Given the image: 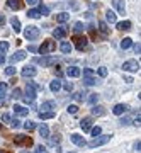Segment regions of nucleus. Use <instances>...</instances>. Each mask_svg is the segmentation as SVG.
Segmentation results:
<instances>
[{
    "label": "nucleus",
    "instance_id": "1",
    "mask_svg": "<svg viewBox=\"0 0 141 153\" xmlns=\"http://www.w3.org/2000/svg\"><path fill=\"white\" fill-rule=\"evenodd\" d=\"M111 138H112V134H99V136H95L92 141L88 143V146H90V148L102 146V145H105V143L111 141Z\"/></svg>",
    "mask_w": 141,
    "mask_h": 153
},
{
    "label": "nucleus",
    "instance_id": "2",
    "mask_svg": "<svg viewBox=\"0 0 141 153\" xmlns=\"http://www.w3.org/2000/svg\"><path fill=\"white\" fill-rule=\"evenodd\" d=\"M54 48H56L54 41H51V39H46V41H43V44L38 48V51H39L43 56H46V55H49V53H53Z\"/></svg>",
    "mask_w": 141,
    "mask_h": 153
},
{
    "label": "nucleus",
    "instance_id": "3",
    "mask_svg": "<svg viewBox=\"0 0 141 153\" xmlns=\"http://www.w3.org/2000/svg\"><path fill=\"white\" fill-rule=\"evenodd\" d=\"M39 27L38 26H27L26 29H24V38L29 39V41H33V39H38L39 38Z\"/></svg>",
    "mask_w": 141,
    "mask_h": 153
},
{
    "label": "nucleus",
    "instance_id": "4",
    "mask_svg": "<svg viewBox=\"0 0 141 153\" xmlns=\"http://www.w3.org/2000/svg\"><path fill=\"white\" fill-rule=\"evenodd\" d=\"M122 70L124 71H129V73H134V71L140 70V61L136 60H128L122 63Z\"/></svg>",
    "mask_w": 141,
    "mask_h": 153
},
{
    "label": "nucleus",
    "instance_id": "5",
    "mask_svg": "<svg viewBox=\"0 0 141 153\" xmlns=\"http://www.w3.org/2000/svg\"><path fill=\"white\" fill-rule=\"evenodd\" d=\"M22 97H24V100H26L27 104H33L34 100H36V90H34V88L27 83L26 92H24V95H22Z\"/></svg>",
    "mask_w": 141,
    "mask_h": 153
},
{
    "label": "nucleus",
    "instance_id": "6",
    "mask_svg": "<svg viewBox=\"0 0 141 153\" xmlns=\"http://www.w3.org/2000/svg\"><path fill=\"white\" fill-rule=\"evenodd\" d=\"M73 41H75V48L80 49V51L85 49V46H87V38H85V36H75Z\"/></svg>",
    "mask_w": 141,
    "mask_h": 153
},
{
    "label": "nucleus",
    "instance_id": "7",
    "mask_svg": "<svg viewBox=\"0 0 141 153\" xmlns=\"http://www.w3.org/2000/svg\"><path fill=\"white\" fill-rule=\"evenodd\" d=\"M34 61H38V63H41V65H44V66H51V65H54V63L58 61V58L46 55L44 58H39V60H34Z\"/></svg>",
    "mask_w": 141,
    "mask_h": 153
},
{
    "label": "nucleus",
    "instance_id": "8",
    "mask_svg": "<svg viewBox=\"0 0 141 153\" xmlns=\"http://www.w3.org/2000/svg\"><path fill=\"white\" fill-rule=\"evenodd\" d=\"M22 76H24V78H31V76H36V73H38V70H36V68H34V66H24V68H22Z\"/></svg>",
    "mask_w": 141,
    "mask_h": 153
},
{
    "label": "nucleus",
    "instance_id": "9",
    "mask_svg": "<svg viewBox=\"0 0 141 153\" xmlns=\"http://www.w3.org/2000/svg\"><path fill=\"white\" fill-rule=\"evenodd\" d=\"M112 112H114L116 116H122L124 112H128V105L126 104H116L114 107H112Z\"/></svg>",
    "mask_w": 141,
    "mask_h": 153
},
{
    "label": "nucleus",
    "instance_id": "10",
    "mask_svg": "<svg viewBox=\"0 0 141 153\" xmlns=\"http://www.w3.org/2000/svg\"><path fill=\"white\" fill-rule=\"evenodd\" d=\"M70 140L75 145H78V146H85V140H83V136H80V134H76V133H73V134H70Z\"/></svg>",
    "mask_w": 141,
    "mask_h": 153
},
{
    "label": "nucleus",
    "instance_id": "11",
    "mask_svg": "<svg viewBox=\"0 0 141 153\" xmlns=\"http://www.w3.org/2000/svg\"><path fill=\"white\" fill-rule=\"evenodd\" d=\"M80 128L83 131H90V128H92V117H83L80 121Z\"/></svg>",
    "mask_w": 141,
    "mask_h": 153
},
{
    "label": "nucleus",
    "instance_id": "12",
    "mask_svg": "<svg viewBox=\"0 0 141 153\" xmlns=\"http://www.w3.org/2000/svg\"><path fill=\"white\" fill-rule=\"evenodd\" d=\"M66 75L71 76V78H76V76L82 75V70L78 68V66H70V68L66 70Z\"/></svg>",
    "mask_w": 141,
    "mask_h": 153
},
{
    "label": "nucleus",
    "instance_id": "13",
    "mask_svg": "<svg viewBox=\"0 0 141 153\" xmlns=\"http://www.w3.org/2000/svg\"><path fill=\"white\" fill-rule=\"evenodd\" d=\"M39 109H43V111H54V109H56V102H54V100H46V102L41 104Z\"/></svg>",
    "mask_w": 141,
    "mask_h": 153
},
{
    "label": "nucleus",
    "instance_id": "14",
    "mask_svg": "<svg viewBox=\"0 0 141 153\" xmlns=\"http://www.w3.org/2000/svg\"><path fill=\"white\" fill-rule=\"evenodd\" d=\"M112 4H114V7L117 9V12H119V14H124V12H126L124 0H112Z\"/></svg>",
    "mask_w": 141,
    "mask_h": 153
},
{
    "label": "nucleus",
    "instance_id": "15",
    "mask_svg": "<svg viewBox=\"0 0 141 153\" xmlns=\"http://www.w3.org/2000/svg\"><path fill=\"white\" fill-rule=\"evenodd\" d=\"M54 117V111H39V119H53Z\"/></svg>",
    "mask_w": 141,
    "mask_h": 153
},
{
    "label": "nucleus",
    "instance_id": "16",
    "mask_svg": "<svg viewBox=\"0 0 141 153\" xmlns=\"http://www.w3.org/2000/svg\"><path fill=\"white\" fill-rule=\"evenodd\" d=\"M61 83H63V82H61L60 78H54L53 82L49 83V88H51V92H58V90L61 88Z\"/></svg>",
    "mask_w": 141,
    "mask_h": 153
},
{
    "label": "nucleus",
    "instance_id": "17",
    "mask_svg": "<svg viewBox=\"0 0 141 153\" xmlns=\"http://www.w3.org/2000/svg\"><path fill=\"white\" fill-rule=\"evenodd\" d=\"M26 51H22V49H19V51H16V55L12 56V61L16 63V61H22V60H26Z\"/></svg>",
    "mask_w": 141,
    "mask_h": 153
},
{
    "label": "nucleus",
    "instance_id": "18",
    "mask_svg": "<svg viewBox=\"0 0 141 153\" xmlns=\"http://www.w3.org/2000/svg\"><path fill=\"white\" fill-rule=\"evenodd\" d=\"M7 5L10 7L12 10H19L22 7V2L21 0H7Z\"/></svg>",
    "mask_w": 141,
    "mask_h": 153
},
{
    "label": "nucleus",
    "instance_id": "19",
    "mask_svg": "<svg viewBox=\"0 0 141 153\" xmlns=\"http://www.w3.org/2000/svg\"><path fill=\"white\" fill-rule=\"evenodd\" d=\"M53 36H54L56 39H63V38L66 36V29H63V27H56V29L53 31Z\"/></svg>",
    "mask_w": 141,
    "mask_h": 153
},
{
    "label": "nucleus",
    "instance_id": "20",
    "mask_svg": "<svg viewBox=\"0 0 141 153\" xmlns=\"http://www.w3.org/2000/svg\"><path fill=\"white\" fill-rule=\"evenodd\" d=\"M117 24V29H121V31H129L131 29V21H122V22H116Z\"/></svg>",
    "mask_w": 141,
    "mask_h": 153
},
{
    "label": "nucleus",
    "instance_id": "21",
    "mask_svg": "<svg viewBox=\"0 0 141 153\" xmlns=\"http://www.w3.org/2000/svg\"><path fill=\"white\" fill-rule=\"evenodd\" d=\"M16 143H24V145H33V140L31 138H24V134H17V138H16Z\"/></svg>",
    "mask_w": 141,
    "mask_h": 153
},
{
    "label": "nucleus",
    "instance_id": "22",
    "mask_svg": "<svg viewBox=\"0 0 141 153\" xmlns=\"http://www.w3.org/2000/svg\"><path fill=\"white\" fill-rule=\"evenodd\" d=\"M14 112L19 114V116H27V114H29V109L22 107V105H14Z\"/></svg>",
    "mask_w": 141,
    "mask_h": 153
},
{
    "label": "nucleus",
    "instance_id": "23",
    "mask_svg": "<svg viewBox=\"0 0 141 153\" xmlns=\"http://www.w3.org/2000/svg\"><path fill=\"white\" fill-rule=\"evenodd\" d=\"M10 26H12V29H14L16 33L21 31V21H19L17 17H12V19H10Z\"/></svg>",
    "mask_w": 141,
    "mask_h": 153
},
{
    "label": "nucleus",
    "instance_id": "24",
    "mask_svg": "<svg viewBox=\"0 0 141 153\" xmlns=\"http://www.w3.org/2000/svg\"><path fill=\"white\" fill-rule=\"evenodd\" d=\"M105 19H107V22H111V24H116V22H117V17H116V14L112 10L105 12Z\"/></svg>",
    "mask_w": 141,
    "mask_h": 153
},
{
    "label": "nucleus",
    "instance_id": "25",
    "mask_svg": "<svg viewBox=\"0 0 141 153\" xmlns=\"http://www.w3.org/2000/svg\"><path fill=\"white\" fill-rule=\"evenodd\" d=\"M39 134H41L43 138H49V128L44 124V123L39 126Z\"/></svg>",
    "mask_w": 141,
    "mask_h": 153
},
{
    "label": "nucleus",
    "instance_id": "26",
    "mask_svg": "<svg viewBox=\"0 0 141 153\" xmlns=\"http://www.w3.org/2000/svg\"><path fill=\"white\" fill-rule=\"evenodd\" d=\"M70 19V14H66V12H60V14H56V21L58 22H66Z\"/></svg>",
    "mask_w": 141,
    "mask_h": 153
},
{
    "label": "nucleus",
    "instance_id": "27",
    "mask_svg": "<svg viewBox=\"0 0 141 153\" xmlns=\"http://www.w3.org/2000/svg\"><path fill=\"white\" fill-rule=\"evenodd\" d=\"M61 51H63V53H65V55H70L71 53V49H73V46H71L70 43H61Z\"/></svg>",
    "mask_w": 141,
    "mask_h": 153
},
{
    "label": "nucleus",
    "instance_id": "28",
    "mask_svg": "<svg viewBox=\"0 0 141 153\" xmlns=\"http://www.w3.org/2000/svg\"><path fill=\"white\" fill-rule=\"evenodd\" d=\"M27 17H31V19H39V17H41V12H39V9H31V10L27 12Z\"/></svg>",
    "mask_w": 141,
    "mask_h": 153
},
{
    "label": "nucleus",
    "instance_id": "29",
    "mask_svg": "<svg viewBox=\"0 0 141 153\" xmlns=\"http://www.w3.org/2000/svg\"><path fill=\"white\" fill-rule=\"evenodd\" d=\"M131 44H133V39H131V38L121 39V48H122V49H128V48L131 46Z\"/></svg>",
    "mask_w": 141,
    "mask_h": 153
},
{
    "label": "nucleus",
    "instance_id": "30",
    "mask_svg": "<svg viewBox=\"0 0 141 153\" xmlns=\"http://www.w3.org/2000/svg\"><path fill=\"white\" fill-rule=\"evenodd\" d=\"M104 112H105V111H104L102 105H94V107H92V114L94 116H102Z\"/></svg>",
    "mask_w": 141,
    "mask_h": 153
},
{
    "label": "nucleus",
    "instance_id": "31",
    "mask_svg": "<svg viewBox=\"0 0 141 153\" xmlns=\"http://www.w3.org/2000/svg\"><path fill=\"white\" fill-rule=\"evenodd\" d=\"M85 85H95L97 83V76H83Z\"/></svg>",
    "mask_w": 141,
    "mask_h": 153
},
{
    "label": "nucleus",
    "instance_id": "32",
    "mask_svg": "<svg viewBox=\"0 0 141 153\" xmlns=\"http://www.w3.org/2000/svg\"><path fill=\"white\" fill-rule=\"evenodd\" d=\"M99 31L104 34V36H107L109 34V27H107V24L105 22H99Z\"/></svg>",
    "mask_w": 141,
    "mask_h": 153
},
{
    "label": "nucleus",
    "instance_id": "33",
    "mask_svg": "<svg viewBox=\"0 0 141 153\" xmlns=\"http://www.w3.org/2000/svg\"><path fill=\"white\" fill-rule=\"evenodd\" d=\"M7 51H9V43L7 41H2L0 43V55H5Z\"/></svg>",
    "mask_w": 141,
    "mask_h": 153
},
{
    "label": "nucleus",
    "instance_id": "34",
    "mask_svg": "<svg viewBox=\"0 0 141 153\" xmlns=\"http://www.w3.org/2000/svg\"><path fill=\"white\" fill-rule=\"evenodd\" d=\"M90 133H92V136H99V134H102V129H100V126H92Z\"/></svg>",
    "mask_w": 141,
    "mask_h": 153
},
{
    "label": "nucleus",
    "instance_id": "35",
    "mask_svg": "<svg viewBox=\"0 0 141 153\" xmlns=\"http://www.w3.org/2000/svg\"><path fill=\"white\" fill-rule=\"evenodd\" d=\"M24 128H26L27 131H33L34 128H36V123H34V121H26V123H24Z\"/></svg>",
    "mask_w": 141,
    "mask_h": 153
},
{
    "label": "nucleus",
    "instance_id": "36",
    "mask_svg": "<svg viewBox=\"0 0 141 153\" xmlns=\"http://www.w3.org/2000/svg\"><path fill=\"white\" fill-rule=\"evenodd\" d=\"M61 87L65 88L66 92H71V90H73V83H71V82H65V83H61Z\"/></svg>",
    "mask_w": 141,
    "mask_h": 153
},
{
    "label": "nucleus",
    "instance_id": "37",
    "mask_svg": "<svg viewBox=\"0 0 141 153\" xmlns=\"http://www.w3.org/2000/svg\"><path fill=\"white\" fill-rule=\"evenodd\" d=\"M97 100H99V95H97V94H90V97H88V102H90L92 105H95V102H97Z\"/></svg>",
    "mask_w": 141,
    "mask_h": 153
},
{
    "label": "nucleus",
    "instance_id": "38",
    "mask_svg": "<svg viewBox=\"0 0 141 153\" xmlns=\"http://www.w3.org/2000/svg\"><path fill=\"white\" fill-rule=\"evenodd\" d=\"M12 97H14V99H21L22 97L21 88H14V90H12Z\"/></svg>",
    "mask_w": 141,
    "mask_h": 153
},
{
    "label": "nucleus",
    "instance_id": "39",
    "mask_svg": "<svg viewBox=\"0 0 141 153\" xmlns=\"http://www.w3.org/2000/svg\"><path fill=\"white\" fill-rule=\"evenodd\" d=\"M83 76H95V71L92 68H85L83 70Z\"/></svg>",
    "mask_w": 141,
    "mask_h": 153
},
{
    "label": "nucleus",
    "instance_id": "40",
    "mask_svg": "<svg viewBox=\"0 0 141 153\" xmlns=\"http://www.w3.org/2000/svg\"><path fill=\"white\" fill-rule=\"evenodd\" d=\"M5 73H7L9 76L16 75V66H7V68H5Z\"/></svg>",
    "mask_w": 141,
    "mask_h": 153
},
{
    "label": "nucleus",
    "instance_id": "41",
    "mask_svg": "<svg viewBox=\"0 0 141 153\" xmlns=\"http://www.w3.org/2000/svg\"><path fill=\"white\" fill-rule=\"evenodd\" d=\"M73 97H75V100H83L85 99V92H76Z\"/></svg>",
    "mask_w": 141,
    "mask_h": 153
},
{
    "label": "nucleus",
    "instance_id": "42",
    "mask_svg": "<svg viewBox=\"0 0 141 153\" xmlns=\"http://www.w3.org/2000/svg\"><path fill=\"white\" fill-rule=\"evenodd\" d=\"M97 71H99V75L100 76H107V68H105V66H100Z\"/></svg>",
    "mask_w": 141,
    "mask_h": 153
},
{
    "label": "nucleus",
    "instance_id": "43",
    "mask_svg": "<svg viewBox=\"0 0 141 153\" xmlns=\"http://www.w3.org/2000/svg\"><path fill=\"white\" fill-rule=\"evenodd\" d=\"M29 85H31L36 92H41V90H43V87H41V85H38V83H34V82H29Z\"/></svg>",
    "mask_w": 141,
    "mask_h": 153
},
{
    "label": "nucleus",
    "instance_id": "44",
    "mask_svg": "<svg viewBox=\"0 0 141 153\" xmlns=\"http://www.w3.org/2000/svg\"><path fill=\"white\" fill-rule=\"evenodd\" d=\"M39 12H41L43 16H48V14H49V9H48L46 5H41V7H39Z\"/></svg>",
    "mask_w": 141,
    "mask_h": 153
},
{
    "label": "nucleus",
    "instance_id": "45",
    "mask_svg": "<svg viewBox=\"0 0 141 153\" xmlns=\"http://www.w3.org/2000/svg\"><path fill=\"white\" fill-rule=\"evenodd\" d=\"M68 112H70V114H76V112H78V107H76V105H68Z\"/></svg>",
    "mask_w": 141,
    "mask_h": 153
},
{
    "label": "nucleus",
    "instance_id": "46",
    "mask_svg": "<svg viewBox=\"0 0 141 153\" xmlns=\"http://www.w3.org/2000/svg\"><path fill=\"white\" fill-rule=\"evenodd\" d=\"M2 121H4V123H9V124H10V121H12L10 114H2Z\"/></svg>",
    "mask_w": 141,
    "mask_h": 153
},
{
    "label": "nucleus",
    "instance_id": "47",
    "mask_svg": "<svg viewBox=\"0 0 141 153\" xmlns=\"http://www.w3.org/2000/svg\"><path fill=\"white\" fill-rule=\"evenodd\" d=\"M75 31L76 33H82V31H83V24H82V22H76L75 24Z\"/></svg>",
    "mask_w": 141,
    "mask_h": 153
},
{
    "label": "nucleus",
    "instance_id": "48",
    "mask_svg": "<svg viewBox=\"0 0 141 153\" xmlns=\"http://www.w3.org/2000/svg\"><path fill=\"white\" fill-rule=\"evenodd\" d=\"M140 121H141V116H140V112L134 116V119H133V124H136V126H140Z\"/></svg>",
    "mask_w": 141,
    "mask_h": 153
},
{
    "label": "nucleus",
    "instance_id": "49",
    "mask_svg": "<svg viewBox=\"0 0 141 153\" xmlns=\"http://www.w3.org/2000/svg\"><path fill=\"white\" fill-rule=\"evenodd\" d=\"M10 126H12V128H19V126H21V121H19V119H12L10 121Z\"/></svg>",
    "mask_w": 141,
    "mask_h": 153
},
{
    "label": "nucleus",
    "instance_id": "50",
    "mask_svg": "<svg viewBox=\"0 0 141 153\" xmlns=\"http://www.w3.org/2000/svg\"><path fill=\"white\" fill-rule=\"evenodd\" d=\"M5 90H7V83L0 82V94H5Z\"/></svg>",
    "mask_w": 141,
    "mask_h": 153
},
{
    "label": "nucleus",
    "instance_id": "51",
    "mask_svg": "<svg viewBox=\"0 0 141 153\" xmlns=\"http://www.w3.org/2000/svg\"><path fill=\"white\" fill-rule=\"evenodd\" d=\"M129 123H131V119H129V117H122V119H121V126L129 124Z\"/></svg>",
    "mask_w": 141,
    "mask_h": 153
},
{
    "label": "nucleus",
    "instance_id": "52",
    "mask_svg": "<svg viewBox=\"0 0 141 153\" xmlns=\"http://www.w3.org/2000/svg\"><path fill=\"white\" fill-rule=\"evenodd\" d=\"M36 153H46V148H44V146H38V148H36Z\"/></svg>",
    "mask_w": 141,
    "mask_h": 153
},
{
    "label": "nucleus",
    "instance_id": "53",
    "mask_svg": "<svg viewBox=\"0 0 141 153\" xmlns=\"http://www.w3.org/2000/svg\"><path fill=\"white\" fill-rule=\"evenodd\" d=\"M134 51H136V55H140V51H141V46H140V43H136V44H134Z\"/></svg>",
    "mask_w": 141,
    "mask_h": 153
},
{
    "label": "nucleus",
    "instance_id": "54",
    "mask_svg": "<svg viewBox=\"0 0 141 153\" xmlns=\"http://www.w3.org/2000/svg\"><path fill=\"white\" fill-rule=\"evenodd\" d=\"M140 150H141V143L136 141V143H134V152H140Z\"/></svg>",
    "mask_w": 141,
    "mask_h": 153
},
{
    "label": "nucleus",
    "instance_id": "55",
    "mask_svg": "<svg viewBox=\"0 0 141 153\" xmlns=\"http://www.w3.org/2000/svg\"><path fill=\"white\" fill-rule=\"evenodd\" d=\"M26 2L29 5H36V4H38V0H26Z\"/></svg>",
    "mask_w": 141,
    "mask_h": 153
},
{
    "label": "nucleus",
    "instance_id": "56",
    "mask_svg": "<svg viewBox=\"0 0 141 153\" xmlns=\"http://www.w3.org/2000/svg\"><path fill=\"white\" fill-rule=\"evenodd\" d=\"M70 7H71V9H75V10H76V9H78V4H76V2H71V4H70Z\"/></svg>",
    "mask_w": 141,
    "mask_h": 153
},
{
    "label": "nucleus",
    "instance_id": "57",
    "mask_svg": "<svg viewBox=\"0 0 141 153\" xmlns=\"http://www.w3.org/2000/svg\"><path fill=\"white\" fill-rule=\"evenodd\" d=\"M29 51H31V53H36V51H38V48H36V46H29Z\"/></svg>",
    "mask_w": 141,
    "mask_h": 153
},
{
    "label": "nucleus",
    "instance_id": "58",
    "mask_svg": "<svg viewBox=\"0 0 141 153\" xmlns=\"http://www.w3.org/2000/svg\"><path fill=\"white\" fill-rule=\"evenodd\" d=\"M4 61H5V56H4V55H0V65H2Z\"/></svg>",
    "mask_w": 141,
    "mask_h": 153
},
{
    "label": "nucleus",
    "instance_id": "59",
    "mask_svg": "<svg viewBox=\"0 0 141 153\" xmlns=\"http://www.w3.org/2000/svg\"><path fill=\"white\" fill-rule=\"evenodd\" d=\"M4 21H5V19H4V16H0V22H2V24H4Z\"/></svg>",
    "mask_w": 141,
    "mask_h": 153
},
{
    "label": "nucleus",
    "instance_id": "60",
    "mask_svg": "<svg viewBox=\"0 0 141 153\" xmlns=\"http://www.w3.org/2000/svg\"><path fill=\"white\" fill-rule=\"evenodd\" d=\"M0 129H2V123H0Z\"/></svg>",
    "mask_w": 141,
    "mask_h": 153
}]
</instances>
